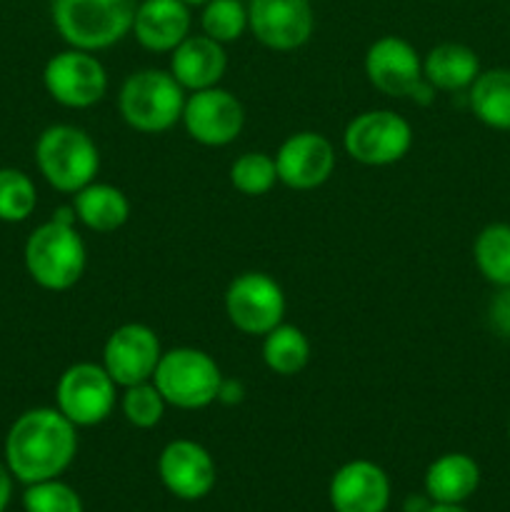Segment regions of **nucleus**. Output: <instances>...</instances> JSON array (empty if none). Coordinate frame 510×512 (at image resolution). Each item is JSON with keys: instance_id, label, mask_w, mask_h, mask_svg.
Segmentation results:
<instances>
[{"instance_id": "f257e3e1", "label": "nucleus", "mask_w": 510, "mask_h": 512, "mask_svg": "<svg viewBox=\"0 0 510 512\" xmlns=\"http://www.w3.org/2000/svg\"><path fill=\"white\" fill-rule=\"evenodd\" d=\"M78 453L75 425L58 408L25 410L5 438V465L25 485L60 478Z\"/></svg>"}, {"instance_id": "f03ea898", "label": "nucleus", "mask_w": 510, "mask_h": 512, "mask_svg": "<svg viewBox=\"0 0 510 512\" xmlns=\"http://www.w3.org/2000/svg\"><path fill=\"white\" fill-rule=\"evenodd\" d=\"M138 0H53L50 15L70 48L105 50L133 30Z\"/></svg>"}, {"instance_id": "7ed1b4c3", "label": "nucleus", "mask_w": 510, "mask_h": 512, "mask_svg": "<svg viewBox=\"0 0 510 512\" xmlns=\"http://www.w3.org/2000/svg\"><path fill=\"white\" fill-rule=\"evenodd\" d=\"M25 270L43 290L63 293L85 273L88 253L75 223L50 218L25 240Z\"/></svg>"}, {"instance_id": "20e7f679", "label": "nucleus", "mask_w": 510, "mask_h": 512, "mask_svg": "<svg viewBox=\"0 0 510 512\" xmlns=\"http://www.w3.org/2000/svg\"><path fill=\"white\" fill-rule=\"evenodd\" d=\"M35 163L50 188L75 195L98 175L100 153L83 128L60 123L40 133L35 143Z\"/></svg>"}, {"instance_id": "39448f33", "label": "nucleus", "mask_w": 510, "mask_h": 512, "mask_svg": "<svg viewBox=\"0 0 510 512\" xmlns=\"http://www.w3.org/2000/svg\"><path fill=\"white\" fill-rule=\"evenodd\" d=\"M118 108L125 123L138 133H165L183 118L185 90L170 70L145 68L120 85Z\"/></svg>"}, {"instance_id": "423d86ee", "label": "nucleus", "mask_w": 510, "mask_h": 512, "mask_svg": "<svg viewBox=\"0 0 510 512\" xmlns=\"http://www.w3.org/2000/svg\"><path fill=\"white\" fill-rule=\"evenodd\" d=\"M223 373L205 350L173 348L163 353L153 383L165 403L178 410H203L218 400Z\"/></svg>"}, {"instance_id": "0eeeda50", "label": "nucleus", "mask_w": 510, "mask_h": 512, "mask_svg": "<svg viewBox=\"0 0 510 512\" xmlns=\"http://www.w3.org/2000/svg\"><path fill=\"white\" fill-rule=\"evenodd\" d=\"M118 403V385L103 365L75 363L55 385V408L75 425L93 428L110 418Z\"/></svg>"}, {"instance_id": "6e6552de", "label": "nucleus", "mask_w": 510, "mask_h": 512, "mask_svg": "<svg viewBox=\"0 0 510 512\" xmlns=\"http://www.w3.org/2000/svg\"><path fill=\"white\" fill-rule=\"evenodd\" d=\"M413 128L393 110H365L355 115L343 133V148L355 163L393 165L408 155Z\"/></svg>"}, {"instance_id": "1a4fd4ad", "label": "nucleus", "mask_w": 510, "mask_h": 512, "mask_svg": "<svg viewBox=\"0 0 510 512\" xmlns=\"http://www.w3.org/2000/svg\"><path fill=\"white\" fill-rule=\"evenodd\" d=\"M225 315L245 335L270 333L285 318V293L270 275L248 270L225 290Z\"/></svg>"}, {"instance_id": "9d476101", "label": "nucleus", "mask_w": 510, "mask_h": 512, "mask_svg": "<svg viewBox=\"0 0 510 512\" xmlns=\"http://www.w3.org/2000/svg\"><path fill=\"white\" fill-rule=\"evenodd\" d=\"M43 83L55 103L73 110L90 108L108 93V73L103 63L93 53L78 48L55 53L45 63Z\"/></svg>"}, {"instance_id": "9b49d317", "label": "nucleus", "mask_w": 510, "mask_h": 512, "mask_svg": "<svg viewBox=\"0 0 510 512\" xmlns=\"http://www.w3.org/2000/svg\"><path fill=\"white\" fill-rule=\"evenodd\" d=\"M183 125L190 138L208 148L233 143L245 125L243 103L225 88L195 90L185 98Z\"/></svg>"}, {"instance_id": "f8f14e48", "label": "nucleus", "mask_w": 510, "mask_h": 512, "mask_svg": "<svg viewBox=\"0 0 510 512\" xmlns=\"http://www.w3.org/2000/svg\"><path fill=\"white\" fill-rule=\"evenodd\" d=\"M160 358L163 348L158 335L143 323L120 325L103 345V368L120 388L153 380Z\"/></svg>"}, {"instance_id": "ddd939ff", "label": "nucleus", "mask_w": 510, "mask_h": 512, "mask_svg": "<svg viewBox=\"0 0 510 512\" xmlns=\"http://www.w3.org/2000/svg\"><path fill=\"white\" fill-rule=\"evenodd\" d=\"M248 28L265 48L290 53L313 35V5L310 0H250Z\"/></svg>"}, {"instance_id": "4468645a", "label": "nucleus", "mask_w": 510, "mask_h": 512, "mask_svg": "<svg viewBox=\"0 0 510 512\" xmlns=\"http://www.w3.org/2000/svg\"><path fill=\"white\" fill-rule=\"evenodd\" d=\"M278 180L290 190H315L333 175L335 148L325 135L303 130L280 143L275 153Z\"/></svg>"}, {"instance_id": "2eb2a0df", "label": "nucleus", "mask_w": 510, "mask_h": 512, "mask_svg": "<svg viewBox=\"0 0 510 512\" xmlns=\"http://www.w3.org/2000/svg\"><path fill=\"white\" fill-rule=\"evenodd\" d=\"M160 483L178 500H203L215 488V460L195 440H173L158 458Z\"/></svg>"}, {"instance_id": "dca6fc26", "label": "nucleus", "mask_w": 510, "mask_h": 512, "mask_svg": "<svg viewBox=\"0 0 510 512\" xmlns=\"http://www.w3.org/2000/svg\"><path fill=\"white\" fill-rule=\"evenodd\" d=\"M365 75L370 85L390 98H408L423 80V60L408 40L383 35L365 53Z\"/></svg>"}, {"instance_id": "f3484780", "label": "nucleus", "mask_w": 510, "mask_h": 512, "mask_svg": "<svg viewBox=\"0 0 510 512\" xmlns=\"http://www.w3.org/2000/svg\"><path fill=\"white\" fill-rule=\"evenodd\" d=\"M328 498L335 512H385L390 505V480L373 460H350L335 470Z\"/></svg>"}, {"instance_id": "a211bd4d", "label": "nucleus", "mask_w": 510, "mask_h": 512, "mask_svg": "<svg viewBox=\"0 0 510 512\" xmlns=\"http://www.w3.org/2000/svg\"><path fill=\"white\" fill-rule=\"evenodd\" d=\"M133 33L150 53H173L190 35V8L183 0H140Z\"/></svg>"}, {"instance_id": "6ab92c4d", "label": "nucleus", "mask_w": 510, "mask_h": 512, "mask_svg": "<svg viewBox=\"0 0 510 512\" xmlns=\"http://www.w3.org/2000/svg\"><path fill=\"white\" fill-rule=\"evenodd\" d=\"M228 68V55L223 43L208 35H188L170 55V73L183 85V90L215 88Z\"/></svg>"}, {"instance_id": "aec40b11", "label": "nucleus", "mask_w": 510, "mask_h": 512, "mask_svg": "<svg viewBox=\"0 0 510 512\" xmlns=\"http://www.w3.org/2000/svg\"><path fill=\"white\" fill-rule=\"evenodd\" d=\"M480 485V468L470 455L445 453L425 470V495L433 503L463 505Z\"/></svg>"}, {"instance_id": "412c9836", "label": "nucleus", "mask_w": 510, "mask_h": 512, "mask_svg": "<svg viewBox=\"0 0 510 512\" xmlns=\"http://www.w3.org/2000/svg\"><path fill=\"white\" fill-rule=\"evenodd\" d=\"M73 210L78 223L95 233H115L130 218V203L123 190L95 180L73 195Z\"/></svg>"}, {"instance_id": "4be33fe9", "label": "nucleus", "mask_w": 510, "mask_h": 512, "mask_svg": "<svg viewBox=\"0 0 510 512\" xmlns=\"http://www.w3.org/2000/svg\"><path fill=\"white\" fill-rule=\"evenodd\" d=\"M423 75L435 90L460 93L480 75V60L473 48L463 43H440L425 55Z\"/></svg>"}, {"instance_id": "5701e85b", "label": "nucleus", "mask_w": 510, "mask_h": 512, "mask_svg": "<svg viewBox=\"0 0 510 512\" xmlns=\"http://www.w3.org/2000/svg\"><path fill=\"white\" fill-rule=\"evenodd\" d=\"M468 105L488 128L510 130V68L480 70L468 88Z\"/></svg>"}, {"instance_id": "b1692460", "label": "nucleus", "mask_w": 510, "mask_h": 512, "mask_svg": "<svg viewBox=\"0 0 510 512\" xmlns=\"http://www.w3.org/2000/svg\"><path fill=\"white\" fill-rule=\"evenodd\" d=\"M263 360L275 375H298L310 360V340L295 325L280 323L263 335Z\"/></svg>"}, {"instance_id": "393cba45", "label": "nucleus", "mask_w": 510, "mask_h": 512, "mask_svg": "<svg viewBox=\"0 0 510 512\" xmlns=\"http://www.w3.org/2000/svg\"><path fill=\"white\" fill-rule=\"evenodd\" d=\"M473 258L480 275L495 288L510 285V225L490 223L478 233Z\"/></svg>"}, {"instance_id": "a878e982", "label": "nucleus", "mask_w": 510, "mask_h": 512, "mask_svg": "<svg viewBox=\"0 0 510 512\" xmlns=\"http://www.w3.org/2000/svg\"><path fill=\"white\" fill-rule=\"evenodd\" d=\"M38 205L35 183L18 168H0V220L23 223Z\"/></svg>"}, {"instance_id": "bb28decb", "label": "nucleus", "mask_w": 510, "mask_h": 512, "mask_svg": "<svg viewBox=\"0 0 510 512\" xmlns=\"http://www.w3.org/2000/svg\"><path fill=\"white\" fill-rule=\"evenodd\" d=\"M200 28L218 43H233L248 28V8L240 0H208L200 15Z\"/></svg>"}, {"instance_id": "cd10ccee", "label": "nucleus", "mask_w": 510, "mask_h": 512, "mask_svg": "<svg viewBox=\"0 0 510 512\" xmlns=\"http://www.w3.org/2000/svg\"><path fill=\"white\" fill-rule=\"evenodd\" d=\"M230 183L238 193L250 195V198L270 193L278 183L275 158H270L268 153H243L230 165Z\"/></svg>"}, {"instance_id": "c85d7f7f", "label": "nucleus", "mask_w": 510, "mask_h": 512, "mask_svg": "<svg viewBox=\"0 0 510 512\" xmlns=\"http://www.w3.org/2000/svg\"><path fill=\"white\" fill-rule=\"evenodd\" d=\"M165 398L160 395V390L155 388L153 380L138 385H128L120 398V410H123L125 420H128L133 428L150 430L163 420L165 415Z\"/></svg>"}, {"instance_id": "c756f323", "label": "nucleus", "mask_w": 510, "mask_h": 512, "mask_svg": "<svg viewBox=\"0 0 510 512\" xmlns=\"http://www.w3.org/2000/svg\"><path fill=\"white\" fill-rule=\"evenodd\" d=\"M23 508L25 512H85L80 495L58 478L28 485Z\"/></svg>"}, {"instance_id": "7c9ffc66", "label": "nucleus", "mask_w": 510, "mask_h": 512, "mask_svg": "<svg viewBox=\"0 0 510 512\" xmlns=\"http://www.w3.org/2000/svg\"><path fill=\"white\" fill-rule=\"evenodd\" d=\"M488 323L493 328V333H498L500 338L510 340V285L498 288V293L493 295L488 305Z\"/></svg>"}, {"instance_id": "2f4dec72", "label": "nucleus", "mask_w": 510, "mask_h": 512, "mask_svg": "<svg viewBox=\"0 0 510 512\" xmlns=\"http://www.w3.org/2000/svg\"><path fill=\"white\" fill-rule=\"evenodd\" d=\"M245 400V385L240 380L223 378L218 388V403L223 405H240Z\"/></svg>"}, {"instance_id": "473e14b6", "label": "nucleus", "mask_w": 510, "mask_h": 512, "mask_svg": "<svg viewBox=\"0 0 510 512\" xmlns=\"http://www.w3.org/2000/svg\"><path fill=\"white\" fill-rule=\"evenodd\" d=\"M10 498H13V473L8 470V465L0 463V512L8 510Z\"/></svg>"}, {"instance_id": "72a5a7b5", "label": "nucleus", "mask_w": 510, "mask_h": 512, "mask_svg": "<svg viewBox=\"0 0 510 512\" xmlns=\"http://www.w3.org/2000/svg\"><path fill=\"white\" fill-rule=\"evenodd\" d=\"M408 98L413 100L415 105H430L435 100V88L428 83V80H425V75H423V80H420V83L415 85L413 93H410Z\"/></svg>"}, {"instance_id": "f704fd0d", "label": "nucleus", "mask_w": 510, "mask_h": 512, "mask_svg": "<svg viewBox=\"0 0 510 512\" xmlns=\"http://www.w3.org/2000/svg\"><path fill=\"white\" fill-rule=\"evenodd\" d=\"M433 508V500L428 495H408L403 503V512H428Z\"/></svg>"}, {"instance_id": "c9c22d12", "label": "nucleus", "mask_w": 510, "mask_h": 512, "mask_svg": "<svg viewBox=\"0 0 510 512\" xmlns=\"http://www.w3.org/2000/svg\"><path fill=\"white\" fill-rule=\"evenodd\" d=\"M428 512H468L463 505H443V503H433V508Z\"/></svg>"}, {"instance_id": "e433bc0d", "label": "nucleus", "mask_w": 510, "mask_h": 512, "mask_svg": "<svg viewBox=\"0 0 510 512\" xmlns=\"http://www.w3.org/2000/svg\"><path fill=\"white\" fill-rule=\"evenodd\" d=\"M183 3L190 8V5H205V3H208V0H183Z\"/></svg>"}, {"instance_id": "4c0bfd02", "label": "nucleus", "mask_w": 510, "mask_h": 512, "mask_svg": "<svg viewBox=\"0 0 510 512\" xmlns=\"http://www.w3.org/2000/svg\"><path fill=\"white\" fill-rule=\"evenodd\" d=\"M508 440H510V423H508Z\"/></svg>"}]
</instances>
